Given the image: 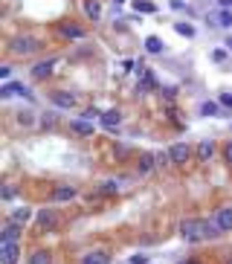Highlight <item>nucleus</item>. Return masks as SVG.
I'll list each match as a JSON object with an SVG mask.
<instances>
[{
  "label": "nucleus",
  "instance_id": "nucleus-16",
  "mask_svg": "<svg viewBox=\"0 0 232 264\" xmlns=\"http://www.w3.org/2000/svg\"><path fill=\"white\" fill-rule=\"evenodd\" d=\"M61 35L70 38V41H79V38H84V29L76 26V23H64V26H61Z\"/></svg>",
  "mask_w": 232,
  "mask_h": 264
},
{
  "label": "nucleus",
  "instance_id": "nucleus-33",
  "mask_svg": "<svg viewBox=\"0 0 232 264\" xmlns=\"http://www.w3.org/2000/svg\"><path fill=\"white\" fill-rule=\"evenodd\" d=\"M172 9L183 12V9H186V3H183V0H172Z\"/></svg>",
  "mask_w": 232,
  "mask_h": 264
},
{
  "label": "nucleus",
  "instance_id": "nucleus-9",
  "mask_svg": "<svg viewBox=\"0 0 232 264\" xmlns=\"http://www.w3.org/2000/svg\"><path fill=\"white\" fill-rule=\"evenodd\" d=\"M29 221H32V209H29V206H20V209H15V212L9 215V223H18V226H26Z\"/></svg>",
  "mask_w": 232,
  "mask_h": 264
},
{
  "label": "nucleus",
  "instance_id": "nucleus-28",
  "mask_svg": "<svg viewBox=\"0 0 232 264\" xmlns=\"http://www.w3.org/2000/svg\"><path fill=\"white\" fill-rule=\"evenodd\" d=\"M169 162H172L169 151H160V154H157V166H169Z\"/></svg>",
  "mask_w": 232,
  "mask_h": 264
},
{
  "label": "nucleus",
  "instance_id": "nucleus-21",
  "mask_svg": "<svg viewBox=\"0 0 232 264\" xmlns=\"http://www.w3.org/2000/svg\"><path fill=\"white\" fill-rule=\"evenodd\" d=\"M134 9L142 12V15H154V12H157V6H154L151 0H134Z\"/></svg>",
  "mask_w": 232,
  "mask_h": 264
},
{
  "label": "nucleus",
  "instance_id": "nucleus-6",
  "mask_svg": "<svg viewBox=\"0 0 232 264\" xmlns=\"http://www.w3.org/2000/svg\"><path fill=\"white\" fill-rule=\"evenodd\" d=\"M0 96L3 99H9V96H26V99H32V93L20 84V81H6L3 87H0Z\"/></svg>",
  "mask_w": 232,
  "mask_h": 264
},
{
  "label": "nucleus",
  "instance_id": "nucleus-3",
  "mask_svg": "<svg viewBox=\"0 0 232 264\" xmlns=\"http://www.w3.org/2000/svg\"><path fill=\"white\" fill-rule=\"evenodd\" d=\"M18 261H20V244L0 241V264H18Z\"/></svg>",
  "mask_w": 232,
  "mask_h": 264
},
{
  "label": "nucleus",
  "instance_id": "nucleus-1",
  "mask_svg": "<svg viewBox=\"0 0 232 264\" xmlns=\"http://www.w3.org/2000/svg\"><path fill=\"white\" fill-rule=\"evenodd\" d=\"M180 235L183 241L189 244H201V241H212L221 235V226L215 218H186L180 223Z\"/></svg>",
  "mask_w": 232,
  "mask_h": 264
},
{
  "label": "nucleus",
  "instance_id": "nucleus-14",
  "mask_svg": "<svg viewBox=\"0 0 232 264\" xmlns=\"http://www.w3.org/2000/svg\"><path fill=\"white\" fill-rule=\"evenodd\" d=\"M154 166H157V154H142L140 157V174H151L154 172Z\"/></svg>",
  "mask_w": 232,
  "mask_h": 264
},
{
  "label": "nucleus",
  "instance_id": "nucleus-7",
  "mask_svg": "<svg viewBox=\"0 0 232 264\" xmlns=\"http://www.w3.org/2000/svg\"><path fill=\"white\" fill-rule=\"evenodd\" d=\"M99 122H102V128H108V131H116L119 128V122H122V113L116 111V108H111V111H105L99 116Z\"/></svg>",
  "mask_w": 232,
  "mask_h": 264
},
{
  "label": "nucleus",
  "instance_id": "nucleus-27",
  "mask_svg": "<svg viewBox=\"0 0 232 264\" xmlns=\"http://www.w3.org/2000/svg\"><path fill=\"white\" fill-rule=\"evenodd\" d=\"M15 186H12V183H6V186H3V201H12V197H15Z\"/></svg>",
  "mask_w": 232,
  "mask_h": 264
},
{
  "label": "nucleus",
  "instance_id": "nucleus-5",
  "mask_svg": "<svg viewBox=\"0 0 232 264\" xmlns=\"http://www.w3.org/2000/svg\"><path fill=\"white\" fill-rule=\"evenodd\" d=\"M169 157H172L174 166H186L189 157H192V145H186V142H174L172 148H169Z\"/></svg>",
  "mask_w": 232,
  "mask_h": 264
},
{
  "label": "nucleus",
  "instance_id": "nucleus-29",
  "mask_svg": "<svg viewBox=\"0 0 232 264\" xmlns=\"http://www.w3.org/2000/svg\"><path fill=\"white\" fill-rule=\"evenodd\" d=\"M223 160H226V162L232 166V140L226 142V145H223Z\"/></svg>",
  "mask_w": 232,
  "mask_h": 264
},
{
  "label": "nucleus",
  "instance_id": "nucleus-20",
  "mask_svg": "<svg viewBox=\"0 0 232 264\" xmlns=\"http://www.w3.org/2000/svg\"><path fill=\"white\" fill-rule=\"evenodd\" d=\"M84 12H87L90 20H99L102 18V3L99 0H87V3H84Z\"/></svg>",
  "mask_w": 232,
  "mask_h": 264
},
{
  "label": "nucleus",
  "instance_id": "nucleus-11",
  "mask_svg": "<svg viewBox=\"0 0 232 264\" xmlns=\"http://www.w3.org/2000/svg\"><path fill=\"white\" fill-rule=\"evenodd\" d=\"M52 67H55V58L35 64V67H32V79H47V76H52Z\"/></svg>",
  "mask_w": 232,
  "mask_h": 264
},
{
  "label": "nucleus",
  "instance_id": "nucleus-12",
  "mask_svg": "<svg viewBox=\"0 0 232 264\" xmlns=\"http://www.w3.org/2000/svg\"><path fill=\"white\" fill-rule=\"evenodd\" d=\"M215 157V142L212 140H203L201 145H197V160L201 162H209Z\"/></svg>",
  "mask_w": 232,
  "mask_h": 264
},
{
  "label": "nucleus",
  "instance_id": "nucleus-23",
  "mask_svg": "<svg viewBox=\"0 0 232 264\" xmlns=\"http://www.w3.org/2000/svg\"><path fill=\"white\" fill-rule=\"evenodd\" d=\"M174 29L180 32L183 38H194V26H192V23H177V26H174Z\"/></svg>",
  "mask_w": 232,
  "mask_h": 264
},
{
  "label": "nucleus",
  "instance_id": "nucleus-34",
  "mask_svg": "<svg viewBox=\"0 0 232 264\" xmlns=\"http://www.w3.org/2000/svg\"><path fill=\"white\" fill-rule=\"evenodd\" d=\"M226 50H232V35H229V38H226Z\"/></svg>",
  "mask_w": 232,
  "mask_h": 264
},
{
  "label": "nucleus",
  "instance_id": "nucleus-22",
  "mask_svg": "<svg viewBox=\"0 0 232 264\" xmlns=\"http://www.w3.org/2000/svg\"><path fill=\"white\" fill-rule=\"evenodd\" d=\"M145 50L151 52V55H157V52H162V41L157 38V35H151V38H145Z\"/></svg>",
  "mask_w": 232,
  "mask_h": 264
},
{
  "label": "nucleus",
  "instance_id": "nucleus-26",
  "mask_svg": "<svg viewBox=\"0 0 232 264\" xmlns=\"http://www.w3.org/2000/svg\"><path fill=\"white\" fill-rule=\"evenodd\" d=\"M116 189H119V183H116V180H108V183H102V192H105V194H113V192H116Z\"/></svg>",
  "mask_w": 232,
  "mask_h": 264
},
{
  "label": "nucleus",
  "instance_id": "nucleus-15",
  "mask_svg": "<svg viewBox=\"0 0 232 264\" xmlns=\"http://www.w3.org/2000/svg\"><path fill=\"white\" fill-rule=\"evenodd\" d=\"M70 128L79 134V137H90V134H93V122L90 119H76V122H70Z\"/></svg>",
  "mask_w": 232,
  "mask_h": 264
},
{
  "label": "nucleus",
  "instance_id": "nucleus-31",
  "mask_svg": "<svg viewBox=\"0 0 232 264\" xmlns=\"http://www.w3.org/2000/svg\"><path fill=\"white\" fill-rule=\"evenodd\" d=\"M212 58L218 61V64H221V61L226 58V50H215V52H212Z\"/></svg>",
  "mask_w": 232,
  "mask_h": 264
},
{
  "label": "nucleus",
  "instance_id": "nucleus-25",
  "mask_svg": "<svg viewBox=\"0 0 232 264\" xmlns=\"http://www.w3.org/2000/svg\"><path fill=\"white\" fill-rule=\"evenodd\" d=\"M218 23H221V26H232V12L223 9L221 15H218Z\"/></svg>",
  "mask_w": 232,
  "mask_h": 264
},
{
  "label": "nucleus",
  "instance_id": "nucleus-10",
  "mask_svg": "<svg viewBox=\"0 0 232 264\" xmlns=\"http://www.w3.org/2000/svg\"><path fill=\"white\" fill-rule=\"evenodd\" d=\"M52 102H55L58 108H64V111L76 108V96H73V93H64V90H55V93H52Z\"/></svg>",
  "mask_w": 232,
  "mask_h": 264
},
{
  "label": "nucleus",
  "instance_id": "nucleus-24",
  "mask_svg": "<svg viewBox=\"0 0 232 264\" xmlns=\"http://www.w3.org/2000/svg\"><path fill=\"white\" fill-rule=\"evenodd\" d=\"M201 113H203V116H215V113H218V105H215V102H203Z\"/></svg>",
  "mask_w": 232,
  "mask_h": 264
},
{
  "label": "nucleus",
  "instance_id": "nucleus-8",
  "mask_svg": "<svg viewBox=\"0 0 232 264\" xmlns=\"http://www.w3.org/2000/svg\"><path fill=\"white\" fill-rule=\"evenodd\" d=\"M215 221L221 226V233H232V206H221L215 212Z\"/></svg>",
  "mask_w": 232,
  "mask_h": 264
},
{
  "label": "nucleus",
  "instance_id": "nucleus-32",
  "mask_svg": "<svg viewBox=\"0 0 232 264\" xmlns=\"http://www.w3.org/2000/svg\"><path fill=\"white\" fill-rule=\"evenodd\" d=\"M12 76V67L9 64H3V67H0V79H9Z\"/></svg>",
  "mask_w": 232,
  "mask_h": 264
},
{
  "label": "nucleus",
  "instance_id": "nucleus-35",
  "mask_svg": "<svg viewBox=\"0 0 232 264\" xmlns=\"http://www.w3.org/2000/svg\"><path fill=\"white\" fill-rule=\"evenodd\" d=\"M226 264H232V255H229V258H226Z\"/></svg>",
  "mask_w": 232,
  "mask_h": 264
},
{
  "label": "nucleus",
  "instance_id": "nucleus-18",
  "mask_svg": "<svg viewBox=\"0 0 232 264\" xmlns=\"http://www.w3.org/2000/svg\"><path fill=\"white\" fill-rule=\"evenodd\" d=\"M73 197H76V189H73V186H58V189H55V192H52V201H73Z\"/></svg>",
  "mask_w": 232,
  "mask_h": 264
},
{
  "label": "nucleus",
  "instance_id": "nucleus-2",
  "mask_svg": "<svg viewBox=\"0 0 232 264\" xmlns=\"http://www.w3.org/2000/svg\"><path fill=\"white\" fill-rule=\"evenodd\" d=\"M35 50H38V41L32 38V35H15V38L9 41L12 55H32Z\"/></svg>",
  "mask_w": 232,
  "mask_h": 264
},
{
  "label": "nucleus",
  "instance_id": "nucleus-13",
  "mask_svg": "<svg viewBox=\"0 0 232 264\" xmlns=\"http://www.w3.org/2000/svg\"><path fill=\"white\" fill-rule=\"evenodd\" d=\"M20 233H23V226L6 221V226H3V235H0V241H20Z\"/></svg>",
  "mask_w": 232,
  "mask_h": 264
},
{
  "label": "nucleus",
  "instance_id": "nucleus-4",
  "mask_svg": "<svg viewBox=\"0 0 232 264\" xmlns=\"http://www.w3.org/2000/svg\"><path fill=\"white\" fill-rule=\"evenodd\" d=\"M35 223H38L41 233H52V229L58 226V215H55V209H41V212L35 215Z\"/></svg>",
  "mask_w": 232,
  "mask_h": 264
},
{
  "label": "nucleus",
  "instance_id": "nucleus-19",
  "mask_svg": "<svg viewBox=\"0 0 232 264\" xmlns=\"http://www.w3.org/2000/svg\"><path fill=\"white\" fill-rule=\"evenodd\" d=\"M29 264H52V253L50 250H35L29 255Z\"/></svg>",
  "mask_w": 232,
  "mask_h": 264
},
{
  "label": "nucleus",
  "instance_id": "nucleus-17",
  "mask_svg": "<svg viewBox=\"0 0 232 264\" xmlns=\"http://www.w3.org/2000/svg\"><path fill=\"white\" fill-rule=\"evenodd\" d=\"M81 264H111V258H108V253L96 250V253H87V255H84V258H81Z\"/></svg>",
  "mask_w": 232,
  "mask_h": 264
},
{
  "label": "nucleus",
  "instance_id": "nucleus-30",
  "mask_svg": "<svg viewBox=\"0 0 232 264\" xmlns=\"http://www.w3.org/2000/svg\"><path fill=\"white\" fill-rule=\"evenodd\" d=\"M221 105L223 108H232V93H221Z\"/></svg>",
  "mask_w": 232,
  "mask_h": 264
},
{
  "label": "nucleus",
  "instance_id": "nucleus-36",
  "mask_svg": "<svg viewBox=\"0 0 232 264\" xmlns=\"http://www.w3.org/2000/svg\"><path fill=\"white\" fill-rule=\"evenodd\" d=\"M113 3H125V0H113Z\"/></svg>",
  "mask_w": 232,
  "mask_h": 264
}]
</instances>
